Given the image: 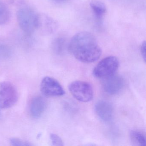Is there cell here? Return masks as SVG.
<instances>
[{
	"label": "cell",
	"mask_w": 146,
	"mask_h": 146,
	"mask_svg": "<svg viewBox=\"0 0 146 146\" xmlns=\"http://www.w3.org/2000/svg\"><path fill=\"white\" fill-rule=\"evenodd\" d=\"M119 61L115 56L106 57L101 60L94 68L93 75L98 78H104L114 74L118 69Z\"/></svg>",
	"instance_id": "5b68a950"
},
{
	"label": "cell",
	"mask_w": 146,
	"mask_h": 146,
	"mask_svg": "<svg viewBox=\"0 0 146 146\" xmlns=\"http://www.w3.org/2000/svg\"><path fill=\"white\" fill-rule=\"evenodd\" d=\"M124 85V81L122 77L113 74L103 78L102 88L106 93L115 95L121 91Z\"/></svg>",
	"instance_id": "ba28073f"
},
{
	"label": "cell",
	"mask_w": 146,
	"mask_h": 146,
	"mask_svg": "<svg viewBox=\"0 0 146 146\" xmlns=\"http://www.w3.org/2000/svg\"><path fill=\"white\" fill-rule=\"evenodd\" d=\"M17 89L10 82H0V108H7L14 106L17 101Z\"/></svg>",
	"instance_id": "277c9868"
},
{
	"label": "cell",
	"mask_w": 146,
	"mask_h": 146,
	"mask_svg": "<svg viewBox=\"0 0 146 146\" xmlns=\"http://www.w3.org/2000/svg\"><path fill=\"white\" fill-rule=\"evenodd\" d=\"M66 45V41L64 37L60 36L57 37L52 42V49L56 54H61L65 50Z\"/></svg>",
	"instance_id": "4fadbf2b"
},
{
	"label": "cell",
	"mask_w": 146,
	"mask_h": 146,
	"mask_svg": "<svg viewBox=\"0 0 146 146\" xmlns=\"http://www.w3.org/2000/svg\"><path fill=\"white\" fill-rule=\"evenodd\" d=\"M0 115H1V113H0Z\"/></svg>",
	"instance_id": "44dd1931"
},
{
	"label": "cell",
	"mask_w": 146,
	"mask_h": 146,
	"mask_svg": "<svg viewBox=\"0 0 146 146\" xmlns=\"http://www.w3.org/2000/svg\"><path fill=\"white\" fill-rule=\"evenodd\" d=\"M36 14L31 8L24 7L17 13V20L20 29L25 34L31 35L36 30Z\"/></svg>",
	"instance_id": "7a4b0ae2"
},
{
	"label": "cell",
	"mask_w": 146,
	"mask_h": 146,
	"mask_svg": "<svg viewBox=\"0 0 146 146\" xmlns=\"http://www.w3.org/2000/svg\"><path fill=\"white\" fill-rule=\"evenodd\" d=\"M40 88L42 94L46 97H58L65 94L64 90L61 84L51 77L46 76L42 79Z\"/></svg>",
	"instance_id": "52a82bcc"
},
{
	"label": "cell",
	"mask_w": 146,
	"mask_h": 146,
	"mask_svg": "<svg viewBox=\"0 0 146 146\" xmlns=\"http://www.w3.org/2000/svg\"><path fill=\"white\" fill-rule=\"evenodd\" d=\"M11 17L10 9L7 5L0 1V26L7 23Z\"/></svg>",
	"instance_id": "5bb4252c"
},
{
	"label": "cell",
	"mask_w": 146,
	"mask_h": 146,
	"mask_svg": "<svg viewBox=\"0 0 146 146\" xmlns=\"http://www.w3.org/2000/svg\"><path fill=\"white\" fill-rule=\"evenodd\" d=\"M54 2L57 3H61L66 1V0H52Z\"/></svg>",
	"instance_id": "ffe728a7"
},
{
	"label": "cell",
	"mask_w": 146,
	"mask_h": 146,
	"mask_svg": "<svg viewBox=\"0 0 146 146\" xmlns=\"http://www.w3.org/2000/svg\"><path fill=\"white\" fill-rule=\"evenodd\" d=\"M146 41H144L142 43L141 46V53L144 61H146Z\"/></svg>",
	"instance_id": "ac0fdd59"
},
{
	"label": "cell",
	"mask_w": 146,
	"mask_h": 146,
	"mask_svg": "<svg viewBox=\"0 0 146 146\" xmlns=\"http://www.w3.org/2000/svg\"><path fill=\"white\" fill-rule=\"evenodd\" d=\"M90 6L98 21H101L107 11L106 7L102 1L99 0H92Z\"/></svg>",
	"instance_id": "8fae6325"
},
{
	"label": "cell",
	"mask_w": 146,
	"mask_h": 146,
	"mask_svg": "<svg viewBox=\"0 0 146 146\" xmlns=\"http://www.w3.org/2000/svg\"><path fill=\"white\" fill-rule=\"evenodd\" d=\"M50 140L53 146H64V143L62 139L58 135L56 134H51L50 135Z\"/></svg>",
	"instance_id": "e0dca14e"
},
{
	"label": "cell",
	"mask_w": 146,
	"mask_h": 146,
	"mask_svg": "<svg viewBox=\"0 0 146 146\" xmlns=\"http://www.w3.org/2000/svg\"><path fill=\"white\" fill-rule=\"evenodd\" d=\"M46 102L43 97L36 96L31 101L30 106L31 115L35 118H38L42 115L46 109Z\"/></svg>",
	"instance_id": "30bf717a"
},
{
	"label": "cell",
	"mask_w": 146,
	"mask_h": 146,
	"mask_svg": "<svg viewBox=\"0 0 146 146\" xmlns=\"http://www.w3.org/2000/svg\"><path fill=\"white\" fill-rule=\"evenodd\" d=\"M69 51L78 60L89 63L100 57L102 50L95 36L89 32H78L73 36L69 43Z\"/></svg>",
	"instance_id": "6da1fadb"
},
{
	"label": "cell",
	"mask_w": 146,
	"mask_h": 146,
	"mask_svg": "<svg viewBox=\"0 0 146 146\" xmlns=\"http://www.w3.org/2000/svg\"><path fill=\"white\" fill-rule=\"evenodd\" d=\"M12 50L10 46L5 44H0V59H6L11 57Z\"/></svg>",
	"instance_id": "9a60e30c"
},
{
	"label": "cell",
	"mask_w": 146,
	"mask_h": 146,
	"mask_svg": "<svg viewBox=\"0 0 146 146\" xmlns=\"http://www.w3.org/2000/svg\"><path fill=\"white\" fill-rule=\"evenodd\" d=\"M10 143L11 145L13 146H29L32 145L28 142L14 137L10 139Z\"/></svg>",
	"instance_id": "2e32d148"
},
{
	"label": "cell",
	"mask_w": 146,
	"mask_h": 146,
	"mask_svg": "<svg viewBox=\"0 0 146 146\" xmlns=\"http://www.w3.org/2000/svg\"><path fill=\"white\" fill-rule=\"evenodd\" d=\"M69 89L73 97L81 102H88L93 99V88L90 84L87 82L81 81L72 82L69 85Z\"/></svg>",
	"instance_id": "3957f363"
},
{
	"label": "cell",
	"mask_w": 146,
	"mask_h": 146,
	"mask_svg": "<svg viewBox=\"0 0 146 146\" xmlns=\"http://www.w3.org/2000/svg\"><path fill=\"white\" fill-rule=\"evenodd\" d=\"M58 28L57 22L50 16L43 13L36 14L35 29L42 35H52L56 31Z\"/></svg>",
	"instance_id": "8992f818"
},
{
	"label": "cell",
	"mask_w": 146,
	"mask_h": 146,
	"mask_svg": "<svg viewBox=\"0 0 146 146\" xmlns=\"http://www.w3.org/2000/svg\"><path fill=\"white\" fill-rule=\"evenodd\" d=\"M11 5L14 6H20L23 5L25 0H6Z\"/></svg>",
	"instance_id": "d6986e66"
},
{
	"label": "cell",
	"mask_w": 146,
	"mask_h": 146,
	"mask_svg": "<svg viewBox=\"0 0 146 146\" xmlns=\"http://www.w3.org/2000/svg\"><path fill=\"white\" fill-rule=\"evenodd\" d=\"M131 141L135 146H146V137L141 132L137 130H132L130 134Z\"/></svg>",
	"instance_id": "7c38bea8"
},
{
	"label": "cell",
	"mask_w": 146,
	"mask_h": 146,
	"mask_svg": "<svg viewBox=\"0 0 146 146\" xmlns=\"http://www.w3.org/2000/svg\"><path fill=\"white\" fill-rule=\"evenodd\" d=\"M95 110L96 114L102 121L109 122L112 119L113 109L109 102L106 101H99L96 104Z\"/></svg>",
	"instance_id": "9c48e42d"
}]
</instances>
